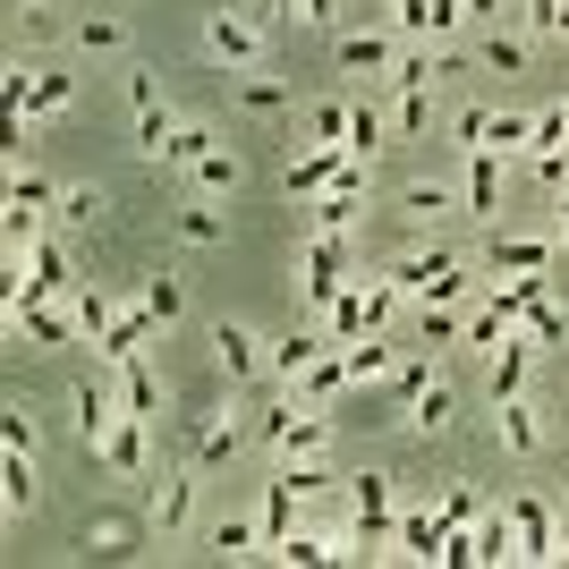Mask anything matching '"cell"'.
I'll list each match as a JSON object with an SVG mask.
<instances>
[{
  "instance_id": "12",
  "label": "cell",
  "mask_w": 569,
  "mask_h": 569,
  "mask_svg": "<svg viewBox=\"0 0 569 569\" xmlns=\"http://www.w3.org/2000/svg\"><path fill=\"white\" fill-rule=\"evenodd\" d=\"M400 9V43H451V26L468 18V0H391Z\"/></svg>"
},
{
  "instance_id": "42",
  "label": "cell",
  "mask_w": 569,
  "mask_h": 569,
  "mask_svg": "<svg viewBox=\"0 0 569 569\" xmlns=\"http://www.w3.org/2000/svg\"><path fill=\"white\" fill-rule=\"evenodd\" d=\"M527 170H536V188L561 196L569 188V144H545V153H527Z\"/></svg>"
},
{
  "instance_id": "34",
  "label": "cell",
  "mask_w": 569,
  "mask_h": 569,
  "mask_svg": "<svg viewBox=\"0 0 569 569\" xmlns=\"http://www.w3.org/2000/svg\"><path fill=\"white\" fill-rule=\"evenodd\" d=\"M204 153H213V128H204V119H179V128H170V144H162V162H179V170H196Z\"/></svg>"
},
{
  "instance_id": "41",
  "label": "cell",
  "mask_w": 569,
  "mask_h": 569,
  "mask_svg": "<svg viewBox=\"0 0 569 569\" xmlns=\"http://www.w3.org/2000/svg\"><path fill=\"white\" fill-rule=\"evenodd\" d=\"M102 213H111V196H102V188H69V196H60V221H69V230H94Z\"/></svg>"
},
{
  "instance_id": "38",
  "label": "cell",
  "mask_w": 569,
  "mask_h": 569,
  "mask_svg": "<svg viewBox=\"0 0 569 569\" xmlns=\"http://www.w3.org/2000/svg\"><path fill=\"white\" fill-rule=\"evenodd\" d=\"M102 459H111L119 476H144V417H119V433H111V451H102Z\"/></svg>"
},
{
  "instance_id": "4",
  "label": "cell",
  "mask_w": 569,
  "mask_h": 569,
  "mask_svg": "<svg viewBox=\"0 0 569 569\" xmlns=\"http://www.w3.org/2000/svg\"><path fill=\"white\" fill-rule=\"evenodd\" d=\"M552 263H561V238H510V230H493V238H485V256H476V272L510 281V272H552Z\"/></svg>"
},
{
  "instance_id": "6",
  "label": "cell",
  "mask_w": 569,
  "mask_h": 569,
  "mask_svg": "<svg viewBox=\"0 0 569 569\" xmlns=\"http://www.w3.org/2000/svg\"><path fill=\"white\" fill-rule=\"evenodd\" d=\"M349 170H357V153H349V144H315V153H298V162L281 170V196H289V204H307V196L340 188Z\"/></svg>"
},
{
  "instance_id": "46",
  "label": "cell",
  "mask_w": 569,
  "mask_h": 569,
  "mask_svg": "<svg viewBox=\"0 0 569 569\" xmlns=\"http://www.w3.org/2000/svg\"><path fill=\"white\" fill-rule=\"evenodd\" d=\"M18 34H26V43H51V34H60L51 0H26V9H18Z\"/></svg>"
},
{
  "instance_id": "32",
  "label": "cell",
  "mask_w": 569,
  "mask_h": 569,
  "mask_svg": "<svg viewBox=\"0 0 569 569\" xmlns=\"http://www.w3.org/2000/svg\"><path fill=\"white\" fill-rule=\"evenodd\" d=\"M34 493H43V485H34V451H9L0 459V501H9V510H34Z\"/></svg>"
},
{
  "instance_id": "18",
  "label": "cell",
  "mask_w": 569,
  "mask_h": 569,
  "mask_svg": "<svg viewBox=\"0 0 569 569\" xmlns=\"http://www.w3.org/2000/svg\"><path fill=\"white\" fill-rule=\"evenodd\" d=\"M459 204H468L476 221H493V213H501V153H485V144L468 153V188H459Z\"/></svg>"
},
{
  "instance_id": "54",
  "label": "cell",
  "mask_w": 569,
  "mask_h": 569,
  "mask_svg": "<svg viewBox=\"0 0 569 569\" xmlns=\"http://www.w3.org/2000/svg\"><path fill=\"white\" fill-rule=\"evenodd\" d=\"M552 238H561V256H569V221H561V230H552Z\"/></svg>"
},
{
  "instance_id": "43",
  "label": "cell",
  "mask_w": 569,
  "mask_h": 569,
  "mask_svg": "<svg viewBox=\"0 0 569 569\" xmlns=\"http://www.w3.org/2000/svg\"><path fill=\"white\" fill-rule=\"evenodd\" d=\"M307 137L315 144H349V102H323V111L307 119Z\"/></svg>"
},
{
  "instance_id": "7",
  "label": "cell",
  "mask_w": 569,
  "mask_h": 569,
  "mask_svg": "<svg viewBox=\"0 0 569 569\" xmlns=\"http://www.w3.org/2000/svg\"><path fill=\"white\" fill-rule=\"evenodd\" d=\"M188 442H196V468H230L256 442V426H238V408H204V417H188Z\"/></svg>"
},
{
  "instance_id": "37",
  "label": "cell",
  "mask_w": 569,
  "mask_h": 569,
  "mask_svg": "<svg viewBox=\"0 0 569 569\" xmlns=\"http://www.w3.org/2000/svg\"><path fill=\"white\" fill-rule=\"evenodd\" d=\"M510 332H519V340H536V349H552V340H569V315L545 298V307H527L519 323H510Z\"/></svg>"
},
{
  "instance_id": "26",
  "label": "cell",
  "mask_w": 569,
  "mask_h": 569,
  "mask_svg": "<svg viewBox=\"0 0 569 569\" xmlns=\"http://www.w3.org/2000/svg\"><path fill=\"white\" fill-rule=\"evenodd\" d=\"M188 179H196V196H238V188H247V162H238L230 144H213V153H204Z\"/></svg>"
},
{
  "instance_id": "8",
  "label": "cell",
  "mask_w": 569,
  "mask_h": 569,
  "mask_svg": "<svg viewBox=\"0 0 569 569\" xmlns=\"http://www.w3.org/2000/svg\"><path fill=\"white\" fill-rule=\"evenodd\" d=\"M527 382H536V340H501V349H485V400H519Z\"/></svg>"
},
{
  "instance_id": "47",
  "label": "cell",
  "mask_w": 569,
  "mask_h": 569,
  "mask_svg": "<svg viewBox=\"0 0 569 569\" xmlns=\"http://www.w3.org/2000/svg\"><path fill=\"white\" fill-rule=\"evenodd\" d=\"M137 298L153 307V323H179V307H188V298H179V281H144Z\"/></svg>"
},
{
  "instance_id": "45",
  "label": "cell",
  "mask_w": 569,
  "mask_h": 569,
  "mask_svg": "<svg viewBox=\"0 0 569 569\" xmlns=\"http://www.w3.org/2000/svg\"><path fill=\"white\" fill-rule=\"evenodd\" d=\"M442 527H451V536H476V493H468V485L442 493Z\"/></svg>"
},
{
  "instance_id": "44",
  "label": "cell",
  "mask_w": 569,
  "mask_h": 569,
  "mask_svg": "<svg viewBox=\"0 0 569 569\" xmlns=\"http://www.w3.org/2000/svg\"><path fill=\"white\" fill-rule=\"evenodd\" d=\"M77 43H86V51H119V43H128V26H119V18H77Z\"/></svg>"
},
{
  "instance_id": "52",
  "label": "cell",
  "mask_w": 569,
  "mask_h": 569,
  "mask_svg": "<svg viewBox=\"0 0 569 569\" xmlns=\"http://www.w3.org/2000/svg\"><path fill=\"white\" fill-rule=\"evenodd\" d=\"M289 18H298V0H263L256 9V26H289Z\"/></svg>"
},
{
  "instance_id": "49",
  "label": "cell",
  "mask_w": 569,
  "mask_h": 569,
  "mask_svg": "<svg viewBox=\"0 0 569 569\" xmlns=\"http://www.w3.org/2000/svg\"><path fill=\"white\" fill-rule=\"evenodd\" d=\"M86 545H94V552H128V545H137V527H128V519H94V527H86Z\"/></svg>"
},
{
  "instance_id": "15",
  "label": "cell",
  "mask_w": 569,
  "mask_h": 569,
  "mask_svg": "<svg viewBox=\"0 0 569 569\" xmlns=\"http://www.w3.org/2000/svg\"><path fill=\"white\" fill-rule=\"evenodd\" d=\"M128 94H137V144L153 153V162H162V144H170V128H179V119L162 111V86H153V69L128 77Z\"/></svg>"
},
{
  "instance_id": "19",
  "label": "cell",
  "mask_w": 569,
  "mask_h": 569,
  "mask_svg": "<svg viewBox=\"0 0 569 569\" xmlns=\"http://www.w3.org/2000/svg\"><path fill=\"white\" fill-rule=\"evenodd\" d=\"M451 426H459V391H451V382H426V391H417V408H408V433L442 442Z\"/></svg>"
},
{
  "instance_id": "29",
  "label": "cell",
  "mask_w": 569,
  "mask_h": 569,
  "mask_svg": "<svg viewBox=\"0 0 569 569\" xmlns=\"http://www.w3.org/2000/svg\"><path fill=\"white\" fill-rule=\"evenodd\" d=\"M476 60L493 77H519L527 69V34H510V26H485V43H476Z\"/></svg>"
},
{
  "instance_id": "23",
  "label": "cell",
  "mask_w": 569,
  "mask_h": 569,
  "mask_svg": "<svg viewBox=\"0 0 569 569\" xmlns=\"http://www.w3.org/2000/svg\"><path fill=\"white\" fill-rule=\"evenodd\" d=\"M485 153H501V162L536 153V111H493L485 119Z\"/></svg>"
},
{
  "instance_id": "30",
  "label": "cell",
  "mask_w": 569,
  "mask_h": 569,
  "mask_svg": "<svg viewBox=\"0 0 569 569\" xmlns=\"http://www.w3.org/2000/svg\"><path fill=\"white\" fill-rule=\"evenodd\" d=\"M433 128V86H400L391 94V137H426Z\"/></svg>"
},
{
  "instance_id": "35",
  "label": "cell",
  "mask_w": 569,
  "mask_h": 569,
  "mask_svg": "<svg viewBox=\"0 0 569 569\" xmlns=\"http://www.w3.org/2000/svg\"><path fill=\"white\" fill-rule=\"evenodd\" d=\"M60 307L86 323V340H102V332H111V315H119V298H111V289H77V298H60Z\"/></svg>"
},
{
  "instance_id": "36",
  "label": "cell",
  "mask_w": 569,
  "mask_h": 569,
  "mask_svg": "<svg viewBox=\"0 0 569 569\" xmlns=\"http://www.w3.org/2000/svg\"><path fill=\"white\" fill-rule=\"evenodd\" d=\"M391 366H400V357L382 349V332H366V340H349V375H357V382H391Z\"/></svg>"
},
{
  "instance_id": "22",
  "label": "cell",
  "mask_w": 569,
  "mask_h": 569,
  "mask_svg": "<svg viewBox=\"0 0 569 569\" xmlns=\"http://www.w3.org/2000/svg\"><path fill=\"white\" fill-rule=\"evenodd\" d=\"M204 545H213L221 561H263V519L230 510V519H213V536H204Z\"/></svg>"
},
{
  "instance_id": "10",
  "label": "cell",
  "mask_w": 569,
  "mask_h": 569,
  "mask_svg": "<svg viewBox=\"0 0 569 569\" xmlns=\"http://www.w3.org/2000/svg\"><path fill=\"white\" fill-rule=\"evenodd\" d=\"M493 442L510 459H536V451H545V417H536L527 391H519V400H493Z\"/></svg>"
},
{
  "instance_id": "13",
  "label": "cell",
  "mask_w": 569,
  "mask_h": 569,
  "mask_svg": "<svg viewBox=\"0 0 569 569\" xmlns=\"http://www.w3.org/2000/svg\"><path fill=\"white\" fill-rule=\"evenodd\" d=\"M263 349H272V340H256V332H247V323H213V366H221V375H230V382H256L263 366H272V357H263Z\"/></svg>"
},
{
  "instance_id": "11",
  "label": "cell",
  "mask_w": 569,
  "mask_h": 569,
  "mask_svg": "<svg viewBox=\"0 0 569 569\" xmlns=\"http://www.w3.org/2000/svg\"><path fill=\"white\" fill-rule=\"evenodd\" d=\"M196 527V468L153 476V536H188Z\"/></svg>"
},
{
  "instance_id": "3",
  "label": "cell",
  "mask_w": 569,
  "mask_h": 569,
  "mask_svg": "<svg viewBox=\"0 0 569 569\" xmlns=\"http://www.w3.org/2000/svg\"><path fill=\"white\" fill-rule=\"evenodd\" d=\"M60 196H69V188H60V179H43V170H9V247H34V238H43V230H34V221H43V213H60Z\"/></svg>"
},
{
  "instance_id": "40",
  "label": "cell",
  "mask_w": 569,
  "mask_h": 569,
  "mask_svg": "<svg viewBox=\"0 0 569 569\" xmlns=\"http://www.w3.org/2000/svg\"><path fill=\"white\" fill-rule=\"evenodd\" d=\"M179 238H188V247H221V213H213V196L179 204Z\"/></svg>"
},
{
  "instance_id": "17",
  "label": "cell",
  "mask_w": 569,
  "mask_h": 569,
  "mask_svg": "<svg viewBox=\"0 0 569 569\" xmlns=\"http://www.w3.org/2000/svg\"><path fill=\"white\" fill-rule=\"evenodd\" d=\"M510 527H519V561H561L552 552V519L536 493H510Z\"/></svg>"
},
{
  "instance_id": "33",
  "label": "cell",
  "mask_w": 569,
  "mask_h": 569,
  "mask_svg": "<svg viewBox=\"0 0 569 569\" xmlns=\"http://www.w3.org/2000/svg\"><path fill=\"white\" fill-rule=\"evenodd\" d=\"M417 340H426V349H459V340H468V315L459 307H417Z\"/></svg>"
},
{
  "instance_id": "9",
  "label": "cell",
  "mask_w": 569,
  "mask_h": 569,
  "mask_svg": "<svg viewBox=\"0 0 569 569\" xmlns=\"http://www.w3.org/2000/svg\"><path fill=\"white\" fill-rule=\"evenodd\" d=\"M332 60H340L349 77H366V69H375V77H391V60H400V26H366V34H340V43H332Z\"/></svg>"
},
{
  "instance_id": "5",
  "label": "cell",
  "mask_w": 569,
  "mask_h": 569,
  "mask_svg": "<svg viewBox=\"0 0 569 569\" xmlns=\"http://www.w3.org/2000/svg\"><path fill=\"white\" fill-rule=\"evenodd\" d=\"M357 213H366V162H357L340 188L307 196V238H349V230H357Z\"/></svg>"
},
{
  "instance_id": "21",
  "label": "cell",
  "mask_w": 569,
  "mask_h": 569,
  "mask_svg": "<svg viewBox=\"0 0 569 569\" xmlns=\"http://www.w3.org/2000/svg\"><path fill=\"white\" fill-rule=\"evenodd\" d=\"M102 375H119V400H128V417H153V408H162V382H153L144 349H137V357H119V366H102Z\"/></svg>"
},
{
  "instance_id": "48",
  "label": "cell",
  "mask_w": 569,
  "mask_h": 569,
  "mask_svg": "<svg viewBox=\"0 0 569 569\" xmlns=\"http://www.w3.org/2000/svg\"><path fill=\"white\" fill-rule=\"evenodd\" d=\"M519 18L536 26V34H569V0H527Z\"/></svg>"
},
{
  "instance_id": "2",
  "label": "cell",
  "mask_w": 569,
  "mask_h": 569,
  "mask_svg": "<svg viewBox=\"0 0 569 569\" xmlns=\"http://www.w3.org/2000/svg\"><path fill=\"white\" fill-rule=\"evenodd\" d=\"M298 289H307V315H332L340 289H349V238H307L298 247Z\"/></svg>"
},
{
  "instance_id": "14",
  "label": "cell",
  "mask_w": 569,
  "mask_h": 569,
  "mask_svg": "<svg viewBox=\"0 0 569 569\" xmlns=\"http://www.w3.org/2000/svg\"><path fill=\"white\" fill-rule=\"evenodd\" d=\"M400 561H442V545H451V527H442V510H426V501H408L400 510Z\"/></svg>"
},
{
  "instance_id": "51",
  "label": "cell",
  "mask_w": 569,
  "mask_h": 569,
  "mask_svg": "<svg viewBox=\"0 0 569 569\" xmlns=\"http://www.w3.org/2000/svg\"><path fill=\"white\" fill-rule=\"evenodd\" d=\"M0 442H9V451H34V417H26V408H9V417H0Z\"/></svg>"
},
{
  "instance_id": "24",
  "label": "cell",
  "mask_w": 569,
  "mask_h": 569,
  "mask_svg": "<svg viewBox=\"0 0 569 569\" xmlns=\"http://www.w3.org/2000/svg\"><path fill=\"white\" fill-rule=\"evenodd\" d=\"M382 144H391V111H382V102H349V153L375 162Z\"/></svg>"
},
{
  "instance_id": "25",
  "label": "cell",
  "mask_w": 569,
  "mask_h": 569,
  "mask_svg": "<svg viewBox=\"0 0 569 569\" xmlns=\"http://www.w3.org/2000/svg\"><path fill=\"white\" fill-rule=\"evenodd\" d=\"M400 213L408 221H442V213H468V204H459L451 179H417V188H400Z\"/></svg>"
},
{
  "instance_id": "55",
  "label": "cell",
  "mask_w": 569,
  "mask_h": 569,
  "mask_svg": "<svg viewBox=\"0 0 569 569\" xmlns=\"http://www.w3.org/2000/svg\"><path fill=\"white\" fill-rule=\"evenodd\" d=\"M561 119H569V102H561Z\"/></svg>"
},
{
  "instance_id": "20",
  "label": "cell",
  "mask_w": 569,
  "mask_h": 569,
  "mask_svg": "<svg viewBox=\"0 0 569 569\" xmlns=\"http://www.w3.org/2000/svg\"><path fill=\"white\" fill-rule=\"evenodd\" d=\"M298 391H307V408H332L340 391H357V375H349V349H323L307 366V382H298Z\"/></svg>"
},
{
  "instance_id": "50",
  "label": "cell",
  "mask_w": 569,
  "mask_h": 569,
  "mask_svg": "<svg viewBox=\"0 0 569 569\" xmlns=\"http://www.w3.org/2000/svg\"><path fill=\"white\" fill-rule=\"evenodd\" d=\"M485 119H493V111H485V102H468V111L451 119V137H459V153H476V144H485Z\"/></svg>"
},
{
  "instance_id": "39",
  "label": "cell",
  "mask_w": 569,
  "mask_h": 569,
  "mask_svg": "<svg viewBox=\"0 0 569 569\" xmlns=\"http://www.w3.org/2000/svg\"><path fill=\"white\" fill-rule=\"evenodd\" d=\"M238 102H247L256 119H281L289 111V86H281V77H238Z\"/></svg>"
},
{
  "instance_id": "31",
  "label": "cell",
  "mask_w": 569,
  "mask_h": 569,
  "mask_svg": "<svg viewBox=\"0 0 569 569\" xmlns=\"http://www.w3.org/2000/svg\"><path fill=\"white\" fill-rule=\"evenodd\" d=\"M69 102H77V77L69 69H43V77H34V94H26V119H60Z\"/></svg>"
},
{
  "instance_id": "27",
  "label": "cell",
  "mask_w": 569,
  "mask_h": 569,
  "mask_svg": "<svg viewBox=\"0 0 569 569\" xmlns=\"http://www.w3.org/2000/svg\"><path fill=\"white\" fill-rule=\"evenodd\" d=\"M426 382H442V366H433V349H417V357H400V366H391V408H417V391H426Z\"/></svg>"
},
{
  "instance_id": "28",
  "label": "cell",
  "mask_w": 569,
  "mask_h": 569,
  "mask_svg": "<svg viewBox=\"0 0 569 569\" xmlns=\"http://www.w3.org/2000/svg\"><path fill=\"white\" fill-rule=\"evenodd\" d=\"M272 451H281V459H323V451H332V417H307V408H298V426H289Z\"/></svg>"
},
{
  "instance_id": "53",
  "label": "cell",
  "mask_w": 569,
  "mask_h": 569,
  "mask_svg": "<svg viewBox=\"0 0 569 569\" xmlns=\"http://www.w3.org/2000/svg\"><path fill=\"white\" fill-rule=\"evenodd\" d=\"M468 18L476 26H510V9H501V0H468Z\"/></svg>"
},
{
  "instance_id": "1",
  "label": "cell",
  "mask_w": 569,
  "mask_h": 569,
  "mask_svg": "<svg viewBox=\"0 0 569 569\" xmlns=\"http://www.w3.org/2000/svg\"><path fill=\"white\" fill-rule=\"evenodd\" d=\"M391 272V289L400 298H417V307H468L476 289V256H459V247H417V256H400V263H382Z\"/></svg>"
},
{
  "instance_id": "16",
  "label": "cell",
  "mask_w": 569,
  "mask_h": 569,
  "mask_svg": "<svg viewBox=\"0 0 569 569\" xmlns=\"http://www.w3.org/2000/svg\"><path fill=\"white\" fill-rule=\"evenodd\" d=\"M204 43H213L221 69H247V60L263 51V26L256 18H213V26H204Z\"/></svg>"
}]
</instances>
